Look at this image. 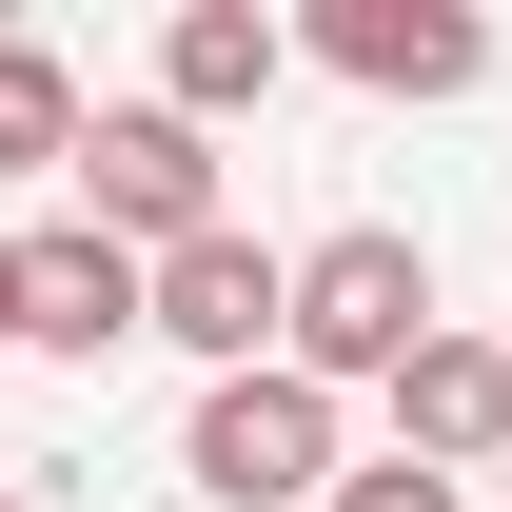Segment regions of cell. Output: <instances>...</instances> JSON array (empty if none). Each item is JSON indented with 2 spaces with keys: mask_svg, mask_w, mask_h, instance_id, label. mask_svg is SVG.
I'll use <instances>...</instances> for the list:
<instances>
[{
  "mask_svg": "<svg viewBox=\"0 0 512 512\" xmlns=\"http://www.w3.org/2000/svg\"><path fill=\"white\" fill-rule=\"evenodd\" d=\"M60 178H79V237H119V256L217 237V138H197V119H158V99H99Z\"/></svg>",
  "mask_w": 512,
  "mask_h": 512,
  "instance_id": "cell-3",
  "label": "cell"
},
{
  "mask_svg": "<svg viewBox=\"0 0 512 512\" xmlns=\"http://www.w3.org/2000/svg\"><path fill=\"white\" fill-rule=\"evenodd\" d=\"M296 60H335L355 99H473V79H493V20H473V0H316Z\"/></svg>",
  "mask_w": 512,
  "mask_h": 512,
  "instance_id": "cell-5",
  "label": "cell"
},
{
  "mask_svg": "<svg viewBox=\"0 0 512 512\" xmlns=\"http://www.w3.org/2000/svg\"><path fill=\"white\" fill-rule=\"evenodd\" d=\"M414 335H434V256L394 237V217H335V237L276 276V375H316V394H375Z\"/></svg>",
  "mask_w": 512,
  "mask_h": 512,
  "instance_id": "cell-1",
  "label": "cell"
},
{
  "mask_svg": "<svg viewBox=\"0 0 512 512\" xmlns=\"http://www.w3.org/2000/svg\"><path fill=\"white\" fill-rule=\"evenodd\" d=\"M79 158V79H60V40H0V178H60Z\"/></svg>",
  "mask_w": 512,
  "mask_h": 512,
  "instance_id": "cell-9",
  "label": "cell"
},
{
  "mask_svg": "<svg viewBox=\"0 0 512 512\" xmlns=\"http://www.w3.org/2000/svg\"><path fill=\"white\" fill-rule=\"evenodd\" d=\"M178 473H197V512H316L355 453H335V394L316 375H197V414H178Z\"/></svg>",
  "mask_w": 512,
  "mask_h": 512,
  "instance_id": "cell-2",
  "label": "cell"
},
{
  "mask_svg": "<svg viewBox=\"0 0 512 512\" xmlns=\"http://www.w3.org/2000/svg\"><path fill=\"white\" fill-rule=\"evenodd\" d=\"M0 355H20V316H0Z\"/></svg>",
  "mask_w": 512,
  "mask_h": 512,
  "instance_id": "cell-12",
  "label": "cell"
},
{
  "mask_svg": "<svg viewBox=\"0 0 512 512\" xmlns=\"http://www.w3.org/2000/svg\"><path fill=\"white\" fill-rule=\"evenodd\" d=\"M0 512H20V493H0Z\"/></svg>",
  "mask_w": 512,
  "mask_h": 512,
  "instance_id": "cell-13",
  "label": "cell"
},
{
  "mask_svg": "<svg viewBox=\"0 0 512 512\" xmlns=\"http://www.w3.org/2000/svg\"><path fill=\"white\" fill-rule=\"evenodd\" d=\"M316 512H473V493H453V473H414V453H375V473H335Z\"/></svg>",
  "mask_w": 512,
  "mask_h": 512,
  "instance_id": "cell-10",
  "label": "cell"
},
{
  "mask_svg": "<svg viewBox=\"0 0 512 512\" xmlns=\"http://www.w3.org/2000/svg\"><path fill=\"white\" fill-rule=\"evenodd\" d=\"M0 493H20V453H0Z\"/></svg>",
  "mask_w": 512,
  "mask_h": 512,
  "instance_id": "cell-11",
  "label": "cell"
},
{
  "mask_svg": "<svg viewBox=\"0 0 512 512\" xmlns=\"http://www.w3.org/2000/svg\"><path fill=\"white\" fill-rule=\"evenodd\" d=\"M0 316H20V355H60V375H99L138 335V256L79 237V217H40V237H0Z\"/></svg>",
  "mask_w": 512,
  "mask_h": 512,
  "instance_id": "cell-6",
  "label": "cell"
},
{
  "mask_svg": "<svg viewBox=\"0 0 512 512\" xmlns=\"http://www.w3.org/2000/svg\"><path fill=\"white\" fill-rule=\"evenodd\" d=\"M276 276H296V256L217 217V237H178V256H138V335H178L197 375H256V355H276Z\"/></svg>",
  "mask_w": 512,
  "mask_h": 512,
  "instance_id": "cell-4",
  "label": "cell"
},
{
  "mask_svg": "<svg viewBox=\"0 0 512 512\" xmlns=\"http://www.w3.org/2000/svg\"><path fill=\"white\" fill-rule=\"evenodd\" d=\"M394 453H414V473H493V453H512V335H414V355H394Z\"/></svg>",
  "mask_w": 512,
  "mask_h": 512,
  "instance_id": "cell-7",
  "label": "cell"
},
{
  "mask_svg": "<svg viewBox=\"0 0 512 512\" xmlns=\"http://www.w3.org/2000/svg\"><path fill=\"white\" fill-rule=\"evenodd\" d=\"M276 79H296V20H276V0H178V20H158V119H256V99H276Z\"/></svg>",
  "mask_w": 512,
  "mask_h": 512,
  "instance_id": "cell-8",
  "label": "cell"
}]
</instances>
